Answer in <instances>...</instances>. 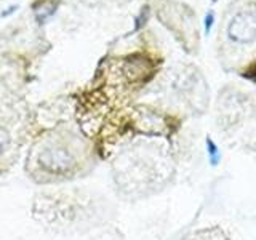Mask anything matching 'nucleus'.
I'll return each mask as SVG.
<instances>
[{"label":"nucleus","mask_w":256,"mask_h":240,"mask_svg":"<svg viewBox=\"0 0 256 240\" xmlns=\"http://www.w3.org/2000/svg\"><path fill=\"white\" fill-rule=\"evenodd\" d=\"M38 164L48 173H68L72 166L76 165V160L72 152L66 148L54 146V148H45L38 154Z\"/></svg>","instance_id":"obj_1"},{"label":"nucleus","mask_w":256,"mask_h":240,"mask_svg":"<svg viewBox=\"0 0 256 240\" xmlns=\"http://www.w3.org/2000/svg\"><path fill=\"white\" fill-rule=\"evenodd\" d=\"M228 36L237 44H250L256 38V13L242 12L229 22Z\"/></svg>","instance_id":"obj_2"},{"label":"nucleus","mask_w":256,"mask_h":240,"mask_svg":"<svg viewBox=\"0 0 256 240\" xmlns=\"http://www.w3.org/2000/svg\"><path fill=\"white\" fill-rule=\"evenodd\" d=\"M205 146H206V154H208V160H210V165L216 166L220 165L221 162V152L218 144H216L212 138H206L205 140Z\"/></svg>","instance_id":"obj_3"},{"label":"nucleus","mask_w":256,"mask_h":240,"mask_svg":"<svg viewBox=\"0 0 256 240\" xmlns=\"http://www.w3.org/2000/svg\"><path fill=\"white\" fill-rule=\"evenodd\" d=\"M54 12H56L54 5H42L38 10H36V18L40 24H44L45 21H48L52 18V16L54 14Z\"/></svg>","instance_id":"obj_4"},{"label":"nucleus","mask_w":256,"mask_h":240,"mask_svg":"<svg viewBox=\"0 0 256 240\" xmlns=\"http://www.w3.org/2000/svg\"><path fill=\"white\" fill-rule=\"evenodd\" d=\"M10 148V134H8L4 128H0V156Z\"/></svg>","instance_id":"obj_5"},{"label":"nucleus","mask_w":256,"mask_h":240,"mask_svg":"<svg viewBox=\"0 0 256 240\" xmlns=\"http://www.w3.org/2000/svg\"><path fill=\"white\" fill-rule=\"evenodd\" d=\"M148 13H149V10L148 8H142V12L140 13V16L136 18V26H134V29H140L142 24H144V21L148 20Z\"/></svg>","instance_id":"obj_6"},{"label":"nucleus","mask_w":256,"mask_h":240,"mask_svg":"<svg viewBox=\"0 0 256 240\" xmlns=\"http://www.w3.org/2000/svg\"><path fill=\"white\" fill-rule=\"evenodd\" d=\"M204 22H205V32L208 34V32H210V29H212V26H213V22H214V14L213 13H206Z\"/></svg>","instance_id":"obj_7"},{"label":"nucleus","mask_w":256,"mask_h":240,"mask_svg":"<svg viewBox=\"0 0 256 240\" xmlns=\"http://www.w3.org/2000/svg\"><path fill=\"white\" fill-rule=\"evenodd\" d=\"M16 10H18V5H12V6H8L5 12H2V14H0V16H2V18H6V16L13 14Z\"/></svg>","instance_id":"obj_8"}]
</instances>
